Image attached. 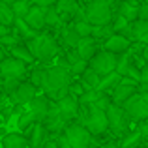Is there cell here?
<instances>
[{"instance_id":"cell-1","label":"cell","mask_w":148,"mask_h":148,"mask_svg":"<svg viewBox=\"0 0 148 148\" xmlns=\"http://www.w3.org/2000/svg\"><path fill=\"white\" fill-rule=\"evenodd\" d=\"M69 83H71V75H69L68 69L53 66V68H45V75L40 88L51 101H58L68 94Z\"/></svg>"},{"instance_id":"cell-2","label":"cell","mask_w":148,"mask_h":148,"mask_svg":"<svg viewBox=\"0 0 148 148\" xmlns=\"http://www.w3.org/2000/svg\"><path fill=\"white\" fill-rule=\"evenodd\" d=\"M26 49L34 56V60H51L58 54V43L51 34H41L34 36L32 40L26 41Z\"/></svg>"},{"instance_id":"cell-3","label":"cell","mask_w":148,"mask_h":148,"mask_svg":"<svg viewBox=\"0 0 148 148\" xmlns=\"http://www.w3.org/2000/svg\"><path fill=\"white\" fill-rule=\"evenodd\" d=\"M81 107L86 111V114L83 116V124L84 127L88 130V133L92 135V137H98V135H103L109 131V124H107V114H105V111H101V109L94 107V105H81Z\"/></svg>"},{"instance_id":"cell-4","label":"cell","mask_w":148,"mask_h":148,"mask_svg":"<svg viewBox=\"0 0 148 148\" xmlns=\"http://www.w3.org/2000/svg\"><path fill=\"white\" fill-rule=\"evenodd\" d=\"M83 13H84V21H86L88 25H92V26H101V25H107V23H111L114 11H112V8L107 6V4L88 0V2L84 4V8H83Z\"/></svg>"},{"instance_id":"cell-5","label":"cell","mask_w":148,"mask_h":148,"mask_svg":"<svg viewBox=\"0 0 148 148\" xmlns=\"http://www.w3.org/2000/svg\"><path fill=\"white\" fill-rule=\"evenodd\" d=\"M64 137L68 139V143L71 145V148H94V137L88 133V130L79 122H71L64 127Z\"/></svg>"},{"instance_id":"cell-6","label":"cell","mask_w":148,"mask_h":148,"mask_svg":"<svg viewBox=\"0 0 148 148\" xmlns=\"http://www.w3.org/2000/svg\"><path fill=\"white\" fill-rule=\"evenodd\" d=\"M120 107L124 109V112L127 114V118L133 122H141V120L148 118V96L135 92L133 96H130Z\"/></svg>"},{"instance_id":"cell-7","label":"cell","mask_w":148,"mask_h":148,"mask_svg":"<svg viewBox=\"0 0 148 148\" xmlns=\"http://www.w3.org/2000/svg\"><path fill=\"white\" fill-rule=\"evenodd\" d=\"M114 66H116V54L109 53V51H103V49L98 51V53L88 60V68L94 69L99 77L114 71Z\"/></svg>"},{"instance_id":"cell-8","label":"cell","mask_w":148,"mask_h":148,"mask_svg":"<svg viewBox=\"0 0 148 148\" xmlns=\"http://www.w3.org/2000/svg\"><path fill=\"white\" fill-rule=\"evenodd\" d=\"M105 114H107V124L109 130H112L114 133H126L127 127H130V118L124 112V109L120 105L111 103L105 109Z\"/></svg>"},{"instance_id":"cell-9","label":"cell","mask_w":148,"mask_h":148,"mask_svg":"<svg viewBox=\"0 0 148 148\" xmlns=\"http://www.w3.org/2000/svg\"><path fill=\"white\" fill-rule=\"evenodd\" d=\"M26 75V64L13 56H8L0 62V79H21Z\"/></svg>"},{"instance_id":"cell-10","label":"cell","mask_w":148,"mask_h":148,"mask_svg":"<svg viewBox=\"0 0 148 148\" xmlns=\"http://www.w3.org/2000/svg\"><path fill=\"white\" fill-rule=\"evenodd\" d=\"M135 92H137V83L131 81L130 77H122L120 83L111 90V103L122 105L124 101L130 98V96H133Z\"/></svg>"},{"instance_id":"cell-11","label":"cell","mask_w":148,"mask_h":148,"mask_svg":"<svg viewBox=\"0 0 148 148\" xmlns=\"http://www.w3.org/2000/svg\"><path fill=\"white\" fill-rule=\"evenodd\" d=\"M54 103H56V107H58V112L62 114V118H64L68 124L71 122V120H75L77 116H79V109H81V105H79V99H77L75 96L66 94L62 99L54 101Z\"/></svg>"},{"instance_id":"cell-12","label":"cell","mask_w":148,"mask_h":148,"mask_svg":"<svg viewBox=\"0 0 148 148\" xmlns=\"http://www.w3.org/2000/svg\"><path fill=\"white\" fill-rule=\"evenodd\" d=\"M28 111L32 112V116H34V120L36 122H43L45 120V116H47V111H49V105H51V99L47 98L45 94H36L32 99L28 101Z\"/></svg>"},{"instance_id":"cell-13","label":"cell","mask_w":148,"mask_h":148,"mask_svg":"<svg viewBox=\"0 0 148 148\" xmlns=\"http://www.w3.org/2000/svg\"><path fill=\"white\" fill-rule=\"evenodd\" d=\"M36 94H38V88L34 86L32 83H28V81L25 83V81H21L19 86L10 94V98H11V101H13L15 105H26Z\"/></svg>"},{"instance_id":"cell-14","label":"cell","mask_w":148,"mask_h":148,"mask_svg":"<svg viewBox=\"0 0 148 148\" xmlns=\"http://www.w3.org/2000/svg\"><path fill=\"white\" fill-rule=\"evenodd\" d=\"M47 135L49 133H47V130L43 127V124H41V122H34L32 126L26 130V135H25V137L28 139V146L30 148H41L45 143L49 141Z\"/></svg>"},{"instance_id":"cell-15","label":"cell","mask_w":148,"mask_h":148,"mask_svg":"<svg viewBox=\"0 0 148 148\" xmlns=\"http://www.w3.org/2000/svg\"><path fill=\"white\" fill-rule=\"evenodd\" d=\"M43 13H45V8H40V6H30V10L26 11V15L23 17V21L30 26L32 30L40 32V30L45 28V21H43Z\"/></svg>"},{"instance_id":"cell-16","label":"cell","mask_w":148,"mask_h":148,"mask_svg":"<svg viewBox=\"0 0 148 148\" xmlns=\"http://www.w3.org/2000/svg\"><path fill=\"white\" fill-rule=\"evenodd\" d=\"M131 41L126 40L124 36L120 34H111L107 40H103V51H109L112 54H120V53H126L130 49Z\"/></svg>"},{"instance_id":"cell-17","label":"cell","mask_w":148,"mask_h":148,"mask_svg":"<svg viewBox=\"0 0 148 148\" xmlns=\"http://www.w3.org/2000/svg\"><path fill=\"white\" fill-rule=\"evenodd\" d=\"M75 51L79 53V56L83 58V60H90V58L99 51V41L94 40L92 36L81 38L79 43H77V47H75Z\"/></svg>"},{"instance_id":"cell-18","label":"cell","mask_w":148,"mask_h":148,"mask_svg":"<svg viewBox=\"0 0 148 148\" xmlns=\"http://www.w3.org/2000/svg\"><path fill=\"white\" fill-rule=\"evenodd\" d=\"M139 4H141V0H124V2H118L116 4V13L122 15L127 23H131L137 19Z\"/></svg>"},{"instance_id":"cell-19","label":"cell","mask_w":148,"mask_h":148,"mask_svg":"<svg viewBox=\"0 0 148 148\" xmlns=\"http://www.w3.org/2000/svg\"><path fill=\"white\" fill-rule=\"evenodd\" d=\"M120 79H122V75H118L116 71L107 73V75H103V77L99 79V83H98V86H96V90L101 92V94H111V90L120 83Z\"/></svg>"},{"instance_id":"cell-20","label":"cell","mask_w":148,"mask_h":148,"mask_svg":"<svg viewBox=\"0 0 148 148\" xmlns=\"http://www.w3.org/2000/svg\"><path fill=\"white\" fill-rule=\"evenodd\" d=\"M130 30H131V34H133L135 41H141V43H146L148 41V21L135 19V21L130 23Z\"/></svg>"},{"instance_id":"cell-21","label":"cell","mask_w":148,"mask_h":148,"mask_svg":"<svg viewBox=\"0 0 148 148\" xmlns=\"http://www.w3.org/2000/svg\"><path fill=\"white\" fill-rule=\"evenodd\" d=\"M28 139L23 133H4L2 137V148H26Z\"/></svg>"},{"instance_id":"cell-22","label":"cell","mask_w":148,"mask_h":148,"mask_svg":"<svg viewBox=\"0 0 148 148\" xmlns=\"http://www.w3.org/2000/svg\"><path fill=\"white\" fill-rule=\"evenodd\" d=\"M11 30H13L15 34H17L19 38H23V40H32L34 36H38V32L36 30H32L28 25H26L25 21H23L21 17H15V21H13V25H11Z\"/></svg>"},{"instance_id":"cell-23","label":"cell","mask_w":148,"mask_h":148,"mask_svg":"<svg viewBox=\"0 0 148 148\" xmlns=\"http://www.w3.org/2000/svg\"><path fill=\"white\" fill-rule=\"evenodd\" d=\"M79 77H81L79 83L83 84L84 90H96V86H98V83H99V79H101L98 73H96L94 69H90V68H86Z\"/></svg>"},{"instance_id":"cell-24","label":"cell","mask_w":148,"mask_h":148,"mask_svg":"<svg viewBox=\"0 0 148 148\" xmlns=\"http://www.w3.org/2000/svg\"><path fill=\"white\" fill-rule=\"evenodd\" d=\"M79 40H81L79 34L75 32V28H73L71 23H69V25L62 30V43H64L66 47H69V49H75L77 43H79Z\"/></svg>"},{"instance_id":"cell-25","label":"cell","mask_w":148,"mask_h":148,"mask_svg":"<svg viewBox=\"0 0 148 148\" xmlns=\"http://www.w3.org/2000/svg\"><path fill=\"white\" fill-rule=\"evenodd\" d=\"M10 49H11V56L17 58V60H21V62H25V64H32V62H36V60H34V56L30 54V51L26 49V45L19 43V45L10 47Z\"/></svg>"},{"instance_id":"cell-26","label":"cell","mask_w":148,"mask_h":148,"mask_svg":"<svg viewBox=\"0 0 148 148\" xmlns=\"http://www.w3.org/2000/svg\"><path fill=\"white\" fill-rule=\"evenodd\" d=\"M43 21H45V26H51V28L62 25V19H60V15H58V11L54 10V4H53V6H47V8H45Z\"/></svg>"},{"instance_id":"cell-27","label":"cell","mask_w":148,"mask_h":148,"mask_svg":"<svg viewBox=\"0 0 148 148\" xmlns=\"http://www.w3.org/2000/svg\"><path fill=\"white\" fill-rule=\"evenodd\" d=\"M13 21H15V15H13V11H11V6L0 0V25L11 26Z\"/></svg>"},{"instance_id":"cell-28","label":"cell","mask_w":148,"mask_h":148,"mask_svg":"<svg viewBox=\"0 0 148 148\" xmlns=\"http://www.w3.org/2000/svg\"><path fill=\"white\" fill-rule=\"evenodd\" d=\"M111 34H114V32H112V28H111V23H107V25H101V26H92L90 36L98 41H103V40H107Z\"/></svg>"},{"instance_id":"cell-29","label":"cell","mask_w":148,"mask_h":148,"mask_svg":"<svg viewBox=\"0 0 148 148\" xmlns=\"http://www.w3.org/2000/svg\"><path fill=\"white\" fill-rule=\"evenodd\" d=\"M69 23L75 28V32L79 34V38H88L92 34V25H88L84 19H75V21H69Z\"/></svg>"},{"instance_id":"cell-30","label":"cell","mask_w":148,"mask_h":148,"mask_svg":"<svg viewBox=\"0 0 148 148\" xmlns=\"http://www.w3.org/2000/svg\"><path fill=\"white\" fill-rule=\"evenodd\" d=\"M30 6H32V2L30 0H15L13 4H11V11H13L15 17H25L26 11L30 10Z\"/></svg>"},{"instance_id":"cell-31","label":"cell","mask_w":148,"mask_h":148,"mask_svg":"<svg viewBox=\"0 0 148 148\" xmlns=\"http://www.w3.org/2000/svg\"><path fill=\"white\" fill-rule=\"evenodd\" d=\"M34 122H36V120H34L32 112H30V111H23V112H21V116H19L17 126H19V130H21V131H26Z\"/></svg>"},{"instance_id":"cell-32","label":"cell","mask_w":148,"mask_h":148,"mask_svg":"<svg viewBox=\"0 0 148 148\" xmlns=\"http://www.w3.org/2000/svg\"><path fill=\"white\" fill-rule=\"evenodd\" d=\"M19 43H21V38H19L13 30H11L10 34L0 38V47H15V45H19Z\"/></svg>"},{"instance_id":"cell-33","label":"cell","mask_w":148,"mask_h":148,"mask_svg":"<svg viewBox=\"0 0 148 148\" xmlns=\"http://www.w3.org/2000/svg\"><path fill=\"white\" fill-rule=\"evenodd\" d=\"M141 141H143L141 133L135 130V131H130V133H126V137L120 141V146H130V145H137V146H139V143H141Z\"/></svg>"},{"instance_id":"cell-34","label":"cell","mask_w":148,"mask_h":148,"mask_svg":"<svg viewBox=\"0 0 148 148\" xmlns=\"http://www.w3.org/2000/svg\"><path fill=\"white\" fill-rule=\"evenodd\" d=\"M127 25H130V23H127L126 19L122 17V15H118V13L112 15V19H111V28H112V32H114V34H116V32H120L122 28H126Z\"/></svg>"},{"instance_id":"cell-35","label":"cell","mask_w":148,"mask_h":148,"mask_svg":"<svg viewBox=\"0 0 148 148\" xmlns=\"http://www.w3.org/2000/svg\"><path fill=\"white\" fill-rule=\"evenodd\" d=\"M86 68H88V60H83V58H81V60L75 62V64L69 66V75H77V77H79Z\"/></svg>"},{"instance_id":"cell-36","label":"cell","mask_w":148,"mask_h":148,"mask_svg":"<svg viewBox=\"0 0 148 148\" xmlns=\"http://www.w3.org/2000/svg\"><path fill=\"white\" fill-rule=\"evenodd\" d=\"M43 75H45V68L34 69V71L30 73V81H28V83H32L36 88H40L41 86V81H43Z\"/></svg>"},{"instance_id":"cell-37","label":"cell","mask_w":148,"mask_h":148,"mask_svg":"<svg viewBox=\"0 0 148 148\" xmlns=\"http://www.w3.org/2000/svg\"><path fill=\"white\" fill-rule=\"evenodd\" d=\"M19 83H21V79H2V83H0V86H2V90L6 92L8 96H10L11 92H13L15 88L19 86Z\"/></svg>"},{"instance_id":"cell-38","label":"cell","mask_w":148,"mask_h":148,"mask_svg":"<svg viewBox=\"0 0 148 148\" xmlns=\"http://www.w3.org/2000/svg\"><path fill=\"white\" fill-rule=\"evenodd\" d=\"M92 105H94V107H98V109H101V111H105V109L111 105V96H109V94H99L98 99H96Z\"/></svg>"},{"instance_id":"cell-39","label":"cell","mask_w":148,"mask_h":148,"mask_svg":"<svg viewBox=\"0 0 148 148\" xmlns=\"http://www.w3.org/2000/svg\"><path fill=\"white\" fill-rule=\"evenodd\" d=\"M83 92H84L83 84H81L79 81H73V79H71V83H69V86H68V94H71V96H75V98H79Z\"/></svg>"},{"instance_id":"cell-40","label":"cell","mask_w":148,"mask_h":148,"mask_svg":"<svg viewBox=\"0 0 148 148\" xmlns=\"http://www.w3.org/2000/svg\"><path fill=\"white\" fill-rule=\"evenodd\" d=\"M137 19H143V21H148V2L146 0H141L137 10Z\"/></svg>"},{"instance_id":"cell-41","label":"cell","mask_w":148,"mask_h":148,"mask_svg":"<svg viewBox=\"0 0 148 148\" xmlns=\"http://www.w3.org/2000/svg\"><path fill=\"white\" fill-rule=\"evenodd\" d=\"M64 58H66V60H68V64H69V66H71V64H75L77 60H81L79 53H77L75 49H69L68 53H66V56H64Z\"/></svg>"},{"instance_id":"cell-42","label":"cell","mask_w":148,"mask_h":148,"mask_svg":"<svg viewBox=\"0 0 148 148\" xmlns=\"http://www.w3.org/2000/svg\"><path fill=\"white\" fill-rule=\"evenodd\" d=\"M54 143H56V146H58V148H71V145L68 143V139L64 137V133H58V135H56V139H54Z\"/></svg>"},{"instance_id":"cell-43","label":"cell","mask_w":148,"mask_h":148,"mask_svg":"<svg viewBox=\"0 0 148 148\" xmlns=\"http://www.w3.org/2000/svg\"><path fill=\"white\" fill-rule=\"evenodd\" d=\"M34 6H40V8H47V6H53L56 0H30Z\"/></svg>"},{"instance_id":"cell-44","label":"cell","mask_w":148,"mask_h":148,"mask_svg":"<svg viewBox=\"0 0 148 148\" xmlns=\"http://www.w3.org/2000/svg\"><path fill=\"white\" fill-rule=\"evenodd\" d=\"M101 148H120V143L118 141H109L105 145H101Z\"/></svg>"},{"instance_id":"cell-45","label":"cell","mask_w":148,"mask_h":148,"mask_svg":"<svg viewBox=\"0 0 148 148\" xmlns=\"http://www.w3.org/2000/svg\"><path fill=\"white\" fill-rule=\"evenodd\" d=\"M10 32H11V26H4V25H0V38L6 36V34H10Z\"/></svg>"},{"instance_id":"cell-46","label":"cell","mask_w":148,"mask_h":148,"mask_svg":"<svg viewBox=\"0 0 148 148\" xmlns=\"http://www.w3.org/2000/svg\"><path fill=\"white\" fill-rule=\"evenodd\" d=\"M41 148H58V146H56V143H54V141H47Z\"/></svg>"},{"instance_id":"cell-47","label":"cell","mask_w":148,"mask_h":148,"mask_svg":"<svg viewBox=\"0 0 148 148\" xmlns=\"http://www.w3.org/2000/svg\"><path fill=\"white\" fill-rule=\"evenodd\" d=\"M94 2H101V4H107V6H114V0H94Z\"/></svg>"},{"instance_id":"cell-48","label":"cell","mask_w":148,"mask_h":148,"mask_svg":"<svg viewBox=\"0 0 148 148\" xmlns=\"http://www.w3.org/2000/svg\"><path fill=\"white\" fill-rule=\"evenodd\" d=\"M6 58V53H4V47H0V62Z\"/></svg>"},{"instance_id":"cell-49","label":"cell","mask_w":148,"mask_h":148,"mask_svg":"<svg viewBox=\"0 0 148 148\" xmlns=\"http://www.w3.org/2000/svg\"><path fill=\"white\" fill-rule=\"evenodd\" d=\"M120 148H139L137 145H130V146H120Z\"/></svg>"},{"instance_id":"cell-50","label":"cell","mask_w":148,"mask_h":148,"mask_svg":"<svg viewBox=\"0 0 148 148\" xmlns=\"http://www.w3.org/2000/svg\"><path fill=\"white\" fill-rule=\"evenodd\" d=\"M2 2H6V4H10V6H11V4H13L15 0H2Z\"/></svg>"},{"instance_id":"cell-51","label":"cell","mask_w":148,"mask_h":148,"mask_svg":"<svg viewBox=\"0 0 148 148\" xmlns=\"http://www.w3.org/2000/svg\"><path fill=\"white\" fill-rule=\"evenodd\" d=\"M77 2H79V4H86L88 0H77Z\"/></svg>"},{"instance_id":"cell-52","label":"cell","mask_w":148,"mask_h":148,"mask_svg":"<svg viewBox=\"0 0 148 148\" xmlns=\"http://www.w3.org/2000/svg\"><path fill=\"white\" fill-rule=\"evenodd\" d=\"M4 133H6V131H4V127H0V135H4Z\"/></svg>"},{"instance_id":"cell-53","label":"cell","mask_w":148,"mask_h":148,"mask_svg":"<svg viewBox=\"0 0 148 148\" xmlns=\"http://www.w3.org/2000/svg\"><path fill=\"white\" fill-rule=\"evenodd\" d=\"M118 2H124V0H114V6H116V4H118Z\"/></svg>"},{"instance_id":"cell-54","label":"cell","mask_w":148,"mask_h":148,"mask_svg":"<svg viewBox=\"0 0 148 148\" xmlns=\"http://www.w3.org/2000/svg\"><path fill=\"white\" fill-rule=\"evenodd\" d=\"M0 92H2V86H0Z\"/></svg>"}]
</instances>
